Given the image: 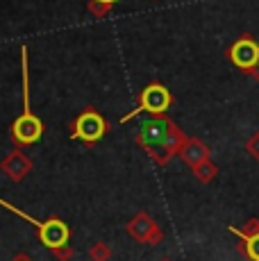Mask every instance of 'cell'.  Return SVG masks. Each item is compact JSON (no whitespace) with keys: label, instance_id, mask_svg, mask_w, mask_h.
Listing matches in <instances>:
<instances>
[{"label":"cell","instance_id":"obj_16","mask_svg":"<svg viewBox=\"0 0 259 261\" xmlns=\"http://www.w3.org/2000/svg\"><path fill=\"white\" fill-rule=\"evenodd\" d=\"M73 254H75V250H73L71 245H64V248L55 250V252H53V257L57 259V261H71V259H73Z\"/></svg>","mask_w":259,"mask_h":261},{"label":"cell","instance_id":"obj_3","mask_svg":"<svg viewBox=\"0 0 259 261\" xmlns=\"http://www.w3.org/2000/svg\"><path fill=\"white\" fill-rule=\"evenodd\" d=\"M173 105V93L164 87L162 82H150L148 87H143V91L137 98V107L130 114L121 118V123H127L139 114H150V116H162L168 112V107Z\"/></svg>","mask_w":259,"mask_h":261},{"label":"cell","instance_id":"obj_7","mask_svg":"<svg viewBox=\"0 0 259 261\" xmlns=\"http://www.w3.org/2000/svg\"><path fill=\"white\" fill-rule=\"evenodd\" d=\"M127 234L132 237L137 243H146V245H159L164 241L162 227L150 218L146 212H139L132 220L125 225Z\"/></svg>","mask_w":259,"mask_h":261},{"label":"cell","instance_id":"obj_6","mask_svg":"<svg viewBox=\"0 0 259 261\" xmlns=\"http://www.w3.org/2000/svg\"><path fill=\"white\" fill-rule=\"evenodd\" d=\"M43 137V123L37 114H21L12 123V143L16 148H25V145L37 143Z\"/></svg>","mask_w":259,"mask_h":261},{"label":"cell","instance_id":"obj_10","mask_svg":"<svg viewBox=\"0 0 259 261\" xmlns=\"http://www.w3.org/2000/svg\"><path fill=\"white\" fill-rule=\"evenodd\" d=\"M191 170H193V175H196L198 182H202V184L214 182V179H216V175H218V166L212 162V159H207V162L198 164V166L191 168Z\"/></svg>","mask_w":259,"mask_h":261},{"label":"cell","instance_id":"obj_17","mask_svg":"<svg viewBox=\"0 0 259 261\" xmlns=\"http://www.w3.org/2000/svg\"><path fill=\"white\" fill-rule=\"evenodd\" d=\"M248 77H250V80H255V82H259V64H257L255 68H252L250 73H248Z\"/></svg>","mask_w":259,"mask_h":261},{"label":"cell","instance_id":"obj_11","mask_svg":"<svg viewBox=\"0 0 259 261\" xmlns=\"http://www.w3.org/2000/svg\"><path fill=\"white\" fill-rule=\"evenodd\" d=\"M239 252L246 254L250 261H259V234L257 237H250V239H241Z\"/></svg>","mask_w":259,"mask_h":261},{"label":"cell","instance_id":"obj_8","mask_svg":"<svg viewBox=\"0 0 259 261\" xmlns=\"http://www.w3.org/2000/svg\"><path fill=\"white\" fill-rule=\"evenodd\" d=\"M0 170L7 175V179H12V182L18 184V182H23L30 173H32V159H30L21 148H14L12 152L3 159Z\"/></svg>","mask_w":259,"mask_h":261},{"label":"cell","instance_id":"obj_2","mask_svg":"<svg viewBox=\"0 0 259 261\" xmlns=\"http://www.w3.org/2000/svg\"><path fill=\"white\" fill-rule=\"evenodd\" d=\"M0 207H5L7 212H12L14 216H18V218L32 223L34 227H37L39 241H41V243L46 245L50 252L64 248V245H68V241H71V227H68L62 218H57V216H53V218H48V220H37L34 216L25 214L23 209H18L16 204H9L7 200H3V198H0Z\"/></svg>","mask_w":259,"mask_h":261},{"label":"cell","instance_id":"obj_18","mask_svg":"<svg viewBox=\"0 0 259 261\" xmlns=\"http://www.w3.org/2000/svg\"><path fill=\"white\" fill-rule=\"evenodd\" d=\"M12 261H32V259H30L25 252H21V254H16V257H14Z\"/></svg>","mask_w":259,"mask_h":261},{"label":"cell","instance_id":"obj_4","mask_svg":"<svg viewBox=\"0 0 259 261\" xmlns=\"http://www.w3.org/2000/svg\"><path fill=\"white\" fill-rule=\"evenodd\" d=\"M68 129H71V139L82 141L87 145H93L109 132V123L105 120V116L98 112V109L87 107L71 125H68Z\"/></svg>","mask_w":259,"mask_h":261},{"label":"cell","instance_id":"obj_9","mask_svg":"<svg viewBox=\"0 0 259 261\" xmlns=\"http://www.w3.org/2000/svg\"><path fill=\"white\" fill-rule=\"evenodd\" d=\"M209 148L205 143L200 141V139H196V137H189L187 141H184L182 145V150H180V157H182V162L187 164L189 168H196L198 164H202V162H207L209 159Z\"/></svg>","mask_w":259,"mask_h":261},{"label":"cell","instance_id":"obj_13","mask_svg":"<svg viewBox=\"0 0 259 261\" xmlns=\"http://www.w3.org/2000/svg\"><path fill=\"white\" fill-rule=\"evenodd\" d=\"M230 229L237 234V237H241V239L257 237V234H259V218H250L241 229H239V227H230Z\"/></svg>","mask_w":259,"mask_h":261},{"label":"cell","instance_id":"obj_1","mask_svg":"<svg viewBox=\"0 0 259 261\" xmlns=\"http://www.w3.org/2000/svg\"><path fill=\"white\" fill-rule=\"evenodd\" d=\"M187 139H189L187 134L166 114H162V116H150V120H146L141 125V129L137 132L134 141L146 150L148 157L157 166H166L173 157L180 154Z\"/></svg>","mask_w":259,"mask_h":261},{"label":"cell","instance_id":"obj_5","mask_svg":"<svg viewBox=\"0 0 259 261\" xmlns=\"http://www.w3.org/2000/svg\"><path fill=\"white\" fill-rule=\"evenodd\" d=\"M227 59H230L239 71H243L246 75L250 73L259 64V43L255 41V37H252V34H243L241 39H237V41L227 48Z\"/></svg>","mask_w":259,"mask_h":261},{"label":"cell","instance_id":"obj_14","mask_svg":"<svg viewBox=\"0 0 259 261\" xmlns=\"http://www.w3.org/2000/svg\"><path fill=\"white\" fill-rule=\"evenodd\" d=\"M87 9H89V12H91V16H96V18H105L109 12H112V7H109V5L96 3V0H89Z\"/></svg>","mask_w":259,"mask_h":261},{"label":"cell","instance_id":"obj_19","mask_svg":"<svg viewBox=\"0 0 259 261\" xmlns=\"http://www.w3.org/2000/svg\"><path fill=\"white\" fill-rule=\"evenodd\" d=\"M96 3H102V5H109V7H112V5L116 3V0H96Z\"/></svg>","mask_w":259,"mask_h":261},{"label":"cell","instance_id":"obj_12","mask_svg":"<svg viewBox=\"0 0 259 261\" xmlns=\"http://www.w3.org/2000/svg\"><path fill=\"white\" fill-rule=\"evenodd\" d=\"M89 259L91 261H109L112 259V248H109L107 243H102V241H98V243H93L91 248H89Z\"/></svg>","mask_w":259,"mask_h":261},{"label":"cell","instance_id":"obj_15","mask_svg":"<svg viewBox=\"0 0 259 261\" xmlns=\"http://www.w3.org/2000/svg\"><path fill=\"white\" fill-rule=\"evenodd\" d=\"M246 150H248V154H250L252 159H257V162H259V132H255L246 141Z\"/></svg>","mask_w":259,"mask_h":261}]
</instances>
